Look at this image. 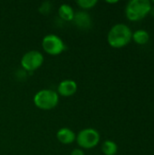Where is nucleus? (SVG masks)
I'll list each match as a JSON object with an SVG mask.
<instances>
[{"label":"nucleus","mask_w":154,"mask_h":155,"mask_svg":"<svg viewBox=\"0 0 154 155\" xmlns=\"http://www.w3.org/2000/svg\"><path fill=\"white\" fill-rule=\"evenodd\" d=\"M57 140L63 144H70L76 139L74 133L69 128H62L56 134Z\"/></svg>","instance_id":"nucleus-8"},{"label":"nucleus","mask_w":154,"mask_h":155,"mask_svg":"<svg viewBox=\"0 0 154 155\" xmlns=\"http://www.w3.org/2000/svg\"><path fill=\"white\" fill-rule=\"evenodd\" d=\"M152 10V4L149 0H132L125 8L126 17L130 21H138L144 18Z\"/></svg>","instance_id":"nucleus-2"},{"label":"nucleus","mask_w":154,"mask_h":155,"mask_svg":"<svg viewBox=\"0 0 154 155\" xmlns=\"http://www.w3.org/2000/svg\"><path fill=\"white\" fill-rule=\"evenodd\" d=\"M76 4L78 5V6H80L83 9H91L97 4V1L96 0H79L76 2Z\"/></svg>","instance_id":"nucleus-13"},{"label":"nucleus","mask_w":154,"mask_h":155,"mask_svg":"<svg viewBox=\"0 0 154 155\" xmlns=\"http://www.w3.org/2000/svg\"><path fill=\"white\" fill-rule=\"evenodd\" d=\"M75 140L81 148L92 149L99 143L100 134L95 129L86 128L79 132Z\"/></svg>","instance_id":"nucleus-4"},{"label":"nucleus","mask_w":154,"mask_h":155,"mask_svg":"<svg viewBox=\"0 0 154 155\" xmlns=\"http://www.w3.org/2000/svg\"><path fill=\"white\" fill-rule=\"evenodd\" d=\"M118 1H107V3H110V4H114V3H117Z\"/></svg>","instance_id":"nucleus-16"},{"label":"nucleus","mask_w":154,"mask_h":155,"mask_svg":"<svg viewBox=\"0 0 154 155\" xmlns=\"http://www.w3.org/2000/svg\"><path fill=\"white\" fill-rule=\"evenodd\" d=\"M132 38L138 45H145L146 43H148V41L150 39V35L147 31L140 29V30L135 31L133 34Z\"/></svg>","instance_id":"nucleus-11"},{"label":"nucleus","mask_w":154,"mask_h":155,"mask_svg":"<svg viewBox=\"0 0 154 155\" xmlns=\"http://www.w3.org/2000/svg\"><path fill=\"white\" fill-rule=\"evenodd\" d=\"M58 14H59V16L63 20L67 21V22L72 21L74 17V12L73 7L67 4H63L60 5L59 10H58Z\"/></svg>","instance_id":"nucleus-10"},{"label":"nucleus","mask_w":154,"mask_h":155,"mask_svg":"<svg viewBox=\"0 0 154 155\" xmlns=\"http://www.w3.org/2000/svg\"><path fill=\"white\" fill-rule=\"evenodd\" d=\"M77 91V84L74 80H64L62 81L57 88V92L61 96L69 97L74 95Z\"/></svg>","instance_id":"nucleus-7"},{"label":"nucleus","mask_w":154,"mask_h":155,"mask_svg":"<svg viewBox=\"0 0 154 155\" xmlns=\"http://www.w3.org/2000/svg\"><path fill=\"white\" fill-rule=\"evenodd\" d=\"M71 155H84V153L81 149H74L72 151Z\"/></svg>","instance_id":"nucleus-15"},{"label":"nucleus","mask_w":154,"mask_h":155,"mask_svg":"<svg viewBox=\"0 0 154 155\" xmlns=\"http://www.w3.org/2000/svg\"><path fill=\"white\" fill-rule=\"evenodd\" d=\"M42 47L45 53L51 55H58L66 48L64 41L58 35L54 34L47 35L43 38Z\"/></svg>","instance_id":"nucleus-5"},{"label":"nucleus","mask_w":154,"mask_h":155,"mask_svg":"<svg viewBox=\"0 0 154 155\" xmlns=\"http://www.w3.org/2000/svg\"><path fill=\"white\" fill-rule=\"evenodd\" d=\"M153 3H154V0H153Z\"/></svg>","instance_id":"nucleus-17"},{"label":"nucleus","mask_w":154,"mask_h":155,"mask_svg":"<svg viewBox=\"0 0 154 155\" xmlns=\"http://www.w3.org/2000/svg\"><path fill=\"white\" fill-rule=\"evenodd\" d=\"M50 7H51V6H50V3H49V2H44V3H43V4H42L41 7L39 8V11L41 12L43 9H44V13H43V14H44V15H45V14H47V13L50 11V9H51Z\"/></svg>","instance_id":"nucleus-14"},{"label":"nucleus","mask_w":154,"mask_h":155,"mask_svg":"<svg viewBox=\"0 0 154 155\" xmlns=\"http://www.w3.org/2000/svg\"><path fill=\"white\" fill-rule=\"evenodd\" d=\"M102 151L105 155H115L118 151V146L114 142L107 140L103 143Z\"/></svg>","instance_id":"nucleus-12"},{"label":"nucleus","mask_w":154,"mask_h":155,"mask_svg":"<svg viewBox=\"0 0 154 155\" xmlns=\"http://www.w3.org/2000/svg\"><path fill=\"white\" fill-rule=\"evenodd\" d=\"M77 26L80 28H89L91 25V18L90 15L85 12H78L74 14V17L73 19Z\"/></svg>","instance_id":"nucleus-9"},{"label":"nucleus","mask_w":154,"mask_h":155,"mask_svg":"<svg viewBox=\"0 0 154 155\" xmlns=\"http://www.w3.org/2000/svg\"><path fill=\"white\" fill-rule=\"evenodd\" d=\"M44 63V56L43 54L35 50H32L25 54L21 59V65L22 67L28 71V72H33L39 67Z\"/></svg>","instance_id":"nucleus-6"},{"label":"nucleus","mask_w":154,"mask_h":155,"mask_svg":"<svg viewBox=\"0 0 154 155\" xmlns=\"http://www.w3.org/2000/svg\"><path fill=\"white\" fill-rule=\"evenodd\" d=\"M59 102V95L56 92L50 89H44L37 92L34 97V105L41 110H51Z\"/></svg>","instance_id":"nucleus-3"},{"label":"nucleus","mask_w":154,"mask_h":155,"mask_svg":"<svg viewBox=\"0 0 154 155\" xmlns=\"http://www.w3.org/2000/svg\"><path fill=\"white\" fill-rule=\"evenodd\" d=\"M133 33L130 27L124 24L113 25L108 33V44L113 48H122L127 45L132 40Z\"/></svg>","instance_id":"nucleus-1"}]
</instances>
